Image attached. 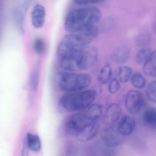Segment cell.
<instances>
[{
  "label": "cell",
  "instance_id": "obj_30",
  "mask_svg": "<svg viewBox=\"0 0 156 156\" xmlns=\"http://www.w3.org/2000/svg\"><path fill=\"white\" fill-rule=\"evenodd\" d=\"M104 0H74L75 4L79 5L91 4L101 2Z\"/></svg>",
  "mask_w": 156,
  "mask_h": 156
},
{
  "label": "cell",
  "instance_id": "obj_28",
  "mask_svg": "<svg viewBox=\"0 0 156 156\" xmlns=\"http://www.w3.org/2000/svg\"><path fill=\"white\" fill-rule=\"evenodd\" d=\"M120 82L118 79L116 78L111 80L109 82V86H108V90L109 92L111 94H114L118 92L120 89Z\"/></svg>",
  "mask_w": 156,
  "mask_h": 156
},
{
  "label": "cell",
  "instance_id": "obj_16",
  "mask_svg": "<svg viewBox=\"0 0 156 156\" xmlns=\"http://www.w3.org/2000/svg\"><path fill=\"white\" fill-rule=\"evenodd\" d=\"M115 147H110L104 145L103 143L96 144L93 150V156H116Z\"/></svg>",
  "mask_w": 156,
  "mask_h": 156
},
{
  "label": "cell",
  "instance_id": "obj_23",
  "mask_svg": "<svg viewBox=\"0 0 156 156\" xmlns=\"http://www.w3.org/2000/svg\"><path fill=\"white\" fill-rule=\"evenodd\" d=\"M152 52L153 51L148 48L145 47L141 48L136 53L135 57L136 62L138 65H143L151 55Z\"/></svg>",
  "mask_w": 156,
  "mask_h": 156
},
{
  "label": "cell",
  "instance_id": "obj_31",
  "mask_svg": "<svg viewBox=\"0 0 156 156\" xmlns=\"http://www.w3.org/2000/svg\"><path fill=\"white\" fill-rule=\"evenodd\" d=\"M28 150H29V148L27 147V145L25 141L24 147H23V149H22L21 156H29Z\"/></svg>",
  "mask_w": 156,
  "mask_h": 156
},
{
  "label": "cell",
  "instance_id": "obj_6",
  "mask_svg": "<svg viewBox=\"0 0 156 156\" xmlns=\"http://www.w3.org/2000/svg\"><path fill=\"white\" fill-rule=\"evenodd\" d=\"M85 112L74 114L67 121L66 129L69 134L76 135L81 130L92 122Z\"/></svg>",
  "mask_w": 156,
  "mask_h": 156
},
{
  "label": "cell",
  "instance_id": "obj_18",
  "mask_svg": "<svg viewBox=\"0 0 156 156\" xmlns=\"http://www.w3.org/2000/svg\"><path fill=\"white\" fill-rule=\"evenodd\" d=\"M85 112L92 122L99 121L102 115V107L98 104H93L86 109Z\"/></svg>",
  "mask_w": 156,
  "mask_h": 156
},
{
  "label": "cell",
  "instance_id": "obj_21",
  "mask_svg": "<svg viewBox=\"0 0 156 156\" xmlns=\"http://www.w3.org/2000/svg\"><path fill=\"white\" fill-rule=\"evenodd\" d=\"M132 73V69L130 67L127 66L121 67L118 70L117 79L120 83H125L131 79Z\"/></svg>",
  "mask_w": 156,
  "mask_h": 156
},
{
  "label": "cell",
  "instance_id": "obj_7",
  "mask_svg": "<svg viewBox=\"0 0 156 156\" xmlns=\"http://www.w3.org/2000/svg\"><path fill=\"white\" fill-rule=\"evenodd\" d=\"M144 104L143 94L136 90H131L127 93L125 100L126 110L133 115L138 113Z\"/></svg>",
  "mask_w": 156,
  "mask_h": 156
},
{
  "label": "cell",
  "instance_id": "obj_9",
  "mask_svg": "<svg viewBox=\"0 0 156 156\" xmlns=\"http://www.w3.org/2000/svg\"><path fill=\"white\" fill-rule=\"evenodd\" d=\"M122 114V110L121 106L117 104L110 105L103 116V122L106 126H114V124L121 118Z\"/></svg>",
  "mask_w": 156,
  "mask_h": 156
},
{
  "label": "cell",
  "instance_id": "obj_2",
  "mask_svg": "<svg viewBox=\"0 0 156 156\" xmlns=\"http://www.w3.org/2000/svg\"><path fill=\"white\" fill-rule=\"evenodd\" d=\"M100 10L95 7H86L70 12L64 22V28L69 33H76L95 26L101 19Z\"/></svg>",
  "mask_w": 156,
  "mask_h": 156
},
{
  "label": "cell",
  "instance_id": "obj_5",
  "mask_svg": "<svg viewBox=\"0 0 156 156\" xmlns=\"http://www.w3.org/2000/svg\"><path fill=\"white\" fill-rule=\"evenodd\" d=\"M91 81V77L88 74L65 72L60 73L58 84L61 90L73 93L86 89Z\"/></svg>",
  "mask_w": 156,
  "mask_h": 156
},
{
  "label": "cell",
  "instance_id": "obj_22",
  "mask_svg": "<svg viewBox=\"0 0 156 156\" xmlns=\"http://www.w3.org/2000/svg\"><path fill=\"white\" fill-rule=\"evenodd\" d=\"M40 63L37 62L31 74L30 78V85L33 90L36 91L37 90L39 83V74H40Z\"/></svg>",
  "mask_w": 156,
  "mask_h": 156
},
{
  "label": "cell",
  "instance_id": "obj_20",
  "mask_svg": "<svg viewBox=\"0 0 156 156\" xmlns=\"http://www.w3.org/2000/svg\"><path fill=\"white\" fill-rule=\"evenodd\" d=\"M143 121L150 127L155 129L156 127V111L155 108H151L145 111L143 115Z\"/></svg>",
  "mask_w": 156,
  "mask_h": 156
},
{
  "label": "cell",
  "instance_id": "obj_13",
  "mask_svg": "<svg viewBox=\"0 0 156 156\" xmlns=\"http://www.w3.org/2000/svg\"><path fill=\"white\" fill-rule=\"evenodd\" d=\"M131 55V49L126 45L116 47L111 55L112 61L116 65H124L128 62Z\"/></svg>",
  "mask_w": 156,
  "mask_h": 156
},
{
  "label": "cell",
  "instance_id": "obj_25",
  "mask_svg": "<svg viewBox=\"0 0 156 156\" xmlns=\"http://www.w3.org/2000/svg\"><path fill=\"white\" fill-rule=\"evenodd\" d=\"M156 81L151 82L146 90L147 97L150 102L154 103H155L156 101Z\"/></svg>",
  "mask_w": 156,
  "mask_h": 156
},
{
  "label": "cell",
  "instance_id": "obj_12",
  "mask_svg": "<svg viewBox=\"0 0 156 156\" xmlns=\"http://www.w3.org/2000/svg\"><path fill=\"white\" fill-rule=\"evenodd\" d=\"M136 126V122L134 118L129 115H125L120 119L117 129L123 136H127L133 133Z\"/></svg>",
  "mask_w": 156,
  "mask_h": 156
},
{
  "label": "cell",
  "instance_id": "obj_1",
  "mask_svg": "<svg viewBox=\"0 0 156 156\" xmlns=\"http://www.w3.org/2000/svg\"><path fill=\"white\" fill-rule=\"evenodd\" d=\"M98 57V49L88 45L68 51L58 57L62 69L67 72H76L91 68L96 64Z\"/></svg>",
  "mask_w": 156,
  "mask_h": 156
},
{
  "label": "cell",
  "instance_id": "obj_24",
  "mask_svg": "<svg viewBox=\"0 0 156 156\" xmlns=\"http://www.w3.org/2000/svg\"><path fill=\"white\" fill-rule=\"evenodd\" d=\"M131 79L132 85L136 89H142L145 87L146 80L141 73L139 72L134 73Z\"/></svg>",
  "mask_w": 156,
  "mask_h": 156
},
{
  "label": "cell",
  "instance_id": "obj_8",
  "mask_svg": "<svg viewBox=\"0 0 156 156\" xmlns=\"http://www.w3.org/2000/svg\"><path fill=\"white\" fill-rule=\"evenodd\" d=\"M102 141L104 145L110 147H116L122 142L123 136L114 126H106L101 133Z\"/></svg>",
  "mask_w": 156,
  "mask_h": 156
},
{
  "label": "cell",
  "instance_id": "obj_26",
  "mask_svg": "<svg viewBox=\"0 0 156 156\" xmlns=\"http://www.w3.org/2000/svg\"><path fill=\"white\" fill-rule=\"evenodd\" d=\"M34 50L38 55H42L45 52L46 44L45 41L40 37H37L34 42Z\"/></svg>",
  "mask_w": 156,
  "mask_h": 156
},
{
  "label": "cell",
  "instance_id": "obj_11",
  "mask_svg": "<svg viewBox=\"0 0 156 156\" xmlns=\"http://www.w3.org/2000/svg\"><path fill=\"white\" fill-rule=\"evenodd\" d=\"M46 17L45 7L41 4H36L33 7L31 13L32 26L35 28H42L44 26Z\"/></svg>",
  "mask_w": 156,
  "mask_h": 156
},
{
  "label": "cell",
  "instance_id": "obj_19",
  "mask_svg": "<svg viewBox=\"0 0 156 156\" xmlns=\"http://www.w3.org/2000/svg\"><path fill=\"white\" fill-rule=\"evenodd\" d=\"M112 69L109 64H106L102 68L98 76V81L102 84L108 83L112 76Z\"/></svg>",
  "mask_w": 156,
  "mask_h": 156
},
{
  "label": "cell",
  "instance_id": "obj_27",
  "mask_svg": "<svg viewBox=\"0 0 156 156\" xmlns=\"http://www.w3.org/2000/svg\"><path fill=\"white\" fill-rule=\"evenodd\" d=\"M151 37L147 34H144L138 36L136 40V44L139 47L145 48L150 43Z\"/></svg>",
  "mask_w": 156,
  "mask_h": 156
},
{
  "label": "cell",
  "instance_id": "obj_10",
  "mask_svg": "<svg viewBox=\"0 0 156 156\" xmlns=\"http://www.w3.org/2000/svg\"><path fill=\"white\" fill-rule=\"evenodd\" d=\"M99 129V121L92 122L81 130L75 135V136L76 139L79 142H88L96 136Z\"/></svg>",
  "mask_w": 156,
  "mask_h": 156
},
{
  "label": "cell",
  "instance_id": "obj_29",
  "mask_svg": "<svg viewBox=\"0 0 156 156\" xmlns=\"http://www.w3.org/2000/svg\"><path fill=\"white\" fill-rule=\"evenodd\" d=\"M34 0H15L17 7L24 13H25L29 9Z\"/></svg>",
  "mask_w": 156,
  "mask_h": 156
},
{
  "label": "cell",
  "instance_id": "obj_14",
  "mask_svg": "<svg viewBox=\"0 0 156 156\" xmlns=\"http://www.w3.org/2000/svg\"><path fill=\"white\" fill-rule=\"evenodd\" d=\"M11 16L14 25L17 32L20 34L24 35L25 32L24 13L15 6L12 8Z\"/></svg>",
  "mask_w": 156,
  "mask_h": 156
},
{
  "label": "cell",
  "instance_id": "obj_4",
  "mask_svg": "<svg viewBox=\"0 0 156 156\" xmlns=\"http://www.w3.org/2000/svg\"><path fill=\"white\" fill-rule=\"evenodd\" d=\"M97 92L94 90H86L68 93L61 96L59 101L60 107L70 112L84 111L93 104Z\"/></svg>",
  "mask_w": 156,
  "mask_h": 156
},
{
  "label": "cell",
  "instance_id": "obj_3",
  "mask_svg": "<svg viewBox=\"0 0 156 156\" xmlns=\"http://www.w3.org/2000/svg\"><path fill=\"white\" fill-rule=\"evenodd\" d=\"M99 30L96 26L76 33L66 35L57 48L58 56L71 51L81 48L94 40L98 36Z\"/></svg>",
  "mask_w": 156,
  "mask_h": 156
},
{
  "label": "cell",
  "instance_id": "obj_15",
  "mask_svg": "<svg viewBox=\"0 0 156 156\" xmlns=\"http://www.w3.org/2000/svg\"><path fill=\"white\" fill-rule=\"evenodd\" d=\"M143 71L147 76L155 78L156 76V54L153 51L151 55L143 64Z\"/></svg>",
  "mask_w": 156,
  "mask_h": 156
},
{
  "label": "cell",
  "instance_id": "obj_17",
  "mask_svg": "<svg viewBox=\"0 0 156 156\" xmlns=\"http://www.w3.org/2000/svg\"><path fill=\"white\" fill-rule=\"evenodd\" d=\"M25 141L29 150L34 152H38L41 150V141L39 136L37 135L28 133Z\"/></svg>",
  "mask_w": 156,
  "mask_h": 156
}]
</instances>
